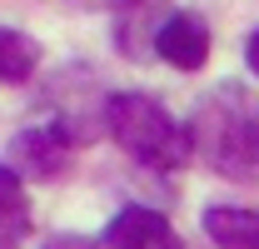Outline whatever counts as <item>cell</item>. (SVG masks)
<instances>
[{
    "instance_id": "1",
    "label": "cell",
    "mask_w": 259,
    "mask_h": 249,
    "mask_svg": "<svg viewBox=\"0 0 259 249\" xmlns=\"http://www.w3.org/2000/svg\"><path fill=\"white\" fill-rule=\"evenodd\" d=\"M185 145L214 175H225L234 185H254L259 180V95H249L244 85L209 90L185 124Z\"/></svg>"
},
{
    "instance_id": "2",
    "label": "cell",
    "mask_w": 259,
    "mask_h": 249,
    "mask_svg": "<svg viewBox=\"0 0 259 249\" xmlns=\"http://www.w3.org/2000/svg\"><path fill=\"white\" fill-rule=\"evenodd\" d=\"M105 130H110V140L125 155H135L150 170H175V164L190 159L185 130L164 115L160 100H150L140 90H125V95H110L105 100Z\"/></svg>"
},
{
    "instance_id": "3",
    "label": "cell",
    "mask_w": 259,
    "mask_h": 249,
    "mask_svg": "<svg viewBox=\"0 0 259 249\" xmlns=\"http://www.w3.org/2000/svg\"><path fill=\"white\" fill-rule=\"evenodd\" d=\"M15 180H55L70 170V135L60 124H35L20 130L10 140V164H5Z\"/></svg>"
},
{
    "instance_id": "4",
    "label": "cell",
    "mask_w": 259,
    "mask_h": 249,
    "mask_svg": "<svg viewBox=\"0 0 259 249\" xmlns=\"http://www.w3.org/2000/svg\"><path fill=\"white\" fill-rule=\"evenodd\" d=\"M95 249H180V234L169 229V219L160 210L130 204L105 224V234L95 239Z\"/></svg>"
},
{
    "instance_id": "5",
    "label": "cell",
    "mask_w": 259,
    "mask_h": 249,
    "mask_svg": "<svg viewBox=\"0 0 259 249\" xmlns=\"http://www.w3.org/2000/svg\"><path fill=\"white\" fill-rule=\"evenodd\" d=\"M155 55L180 65V70H199L209 60V30L194 20L190 10H175V15H164L155 25Z\"/></svg>"
},
{
    "instance_id": "6",
    "label": "cell",
    "mask_w": 259,
    "mask_h": 249,
    "mask_svg": "<svg viewBox=\"0 0 259 249\" xmlns=\"http://www.w3.org/2000/svg\"><path fill=\"white\" fill-rule=\"evenodd\" d=\"M30 234V199L25 185L0 164V249H20Z\"/></svg>"
},
{
    "instance_id": "7",
    "label": "cell",
    "mask_w": 259,
    "mask_h": 249,
    "mask_svg": "<svg viewBox=\"0 0 259 249\" xmlns=\"http://www.w3.org/2000/svg\"><path fill=\"white\" fill-rule=\"evenodd\" d=\"M204 234L220 249H259V210H204Z\"/></svg>"
},
{
    "instance_id": "8",
    "label": "cell",
    "mask_w": 259,
    "mask_h": 249,
    "mask_svg": "<svg viewBox=\"0 0 259 249\" xmlns=\"http://www.w3.org/2000/svg\"><path fill=\"white\" fill-rule=\"evenodd\" d=\"M40 40L25 30H15V25H0V80H30L35 65H40Z\"/></svg>"
},
{
    "instance_id": "9",
    "label": "cell",
    "mask_w": 259,
    "mask_h": 249,
    "mask_svg": "<svg viewBox=\"0 0 259 249\" xmlns=\"http://www.w3.org/2000/svg\"><path fill=\"white\" fill-rule=\"evenodd\" d=\"M244 65H249V75H259V30L244 40Z\"/></svg>"
},
{
    "instance_id": "10",
    "label": "cell",
    "mask_w": 259,
    "mask_h": 249,
    "mask_svg": "<svg viewBox=\"0 0 259 249\" xmlns=\"http://www.w3.org/2000/svg\"><path fill=\"white\" fill-rule=\"evenodd\" d=\"M45 249H90V244H85L80 234H55V239H50Z\"/></svg>"
}]
</instances>
